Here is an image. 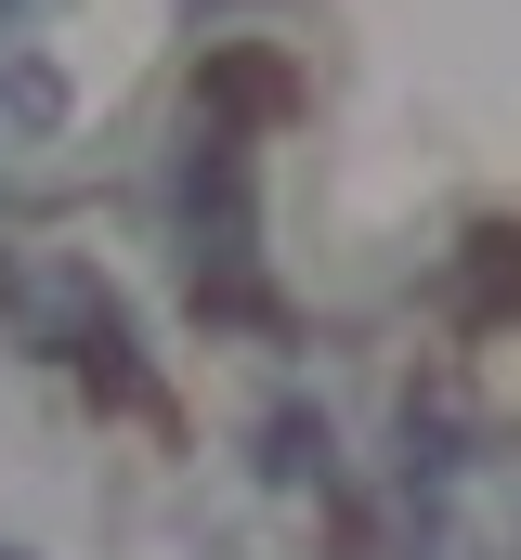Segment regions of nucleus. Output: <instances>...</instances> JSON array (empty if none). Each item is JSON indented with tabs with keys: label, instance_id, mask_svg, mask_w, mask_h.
<instances>
[{
	"label": "nucleus",
	"instance_id": "obj_1",
	"mask_svg": "<svg viewBox=\"0 0 521 560\" xmlns=\"http://www.w3.org/2000/svg\"><path fill=\"white\" fill-rule=\"evenodd\" d=\"M0 560H26V548H13V535H0Z\"/></svg>",
	"mask_w": 521,
	"mask_h": 560
}]
</instances>
